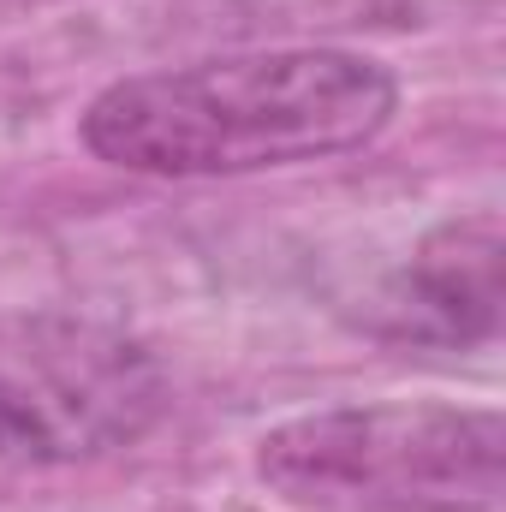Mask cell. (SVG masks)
Listing matches in <instances>:
<instances>
[{
    "instance_id": "6da1fadb",
    "label": "cell",
    "mask_w": 506,
    "mask_h": 512,
    "mask_svg": "<svg viewBox=\"0 0 506 512\" xmlns=\"http://www.w3.org/2000/svg\"><path fill=\"white\" fill-rule=\"evenodd\" d=\"M399 78L352 48H256L137 72L84 108V149L149 179L322 161L387 131Z\"/></svg>"
},
{
    "instance_id": "7a4b0ae2",
    "label": "cell",
    "mask_w": 506,
    "mask_h": 512,
    "mask_svg": "<svg viewBox=\"0 0 506 512\" xmlns=\"http://www.w3.org/2000/svg\"><path fill=\"white\" fill-rule=\"evenodd\" d=\"M501 459V411L441 399L328 405L256 441V477L310 512H489Z\"/></svg>"
},
{
    "instance_id": "3957f363",
    "label": "cell",
    "mask_w": 506,
    "mask_h": 512,
    "mask_svg": "<svg viewBox=\"0 0 506 512\" xmlns=\"http://www.w3.org/2000/svg\"><path fill=\"white\" fill-rule=\"evenodd\" d=\"M167 411V370L126 328L30 310L0 322V459L90 465L143 441Z\"/></svg>"
},
{
    "instance_id": "277c9868",
    "label": "cell",
    "mask_w": 506,
    "mask_h": 512,
    "mask_svg": "<svg viewBox=\"0 0 506 512\" xmlns=\"http://www.w3.org/2000/svg\"><path fill=\"white\" fill-rule=\"evenodd\" d=\"M381 322L417 346H477L501 322V221L465 215L435 227L381 292Z\"/></svg>"
}]
</instances>
